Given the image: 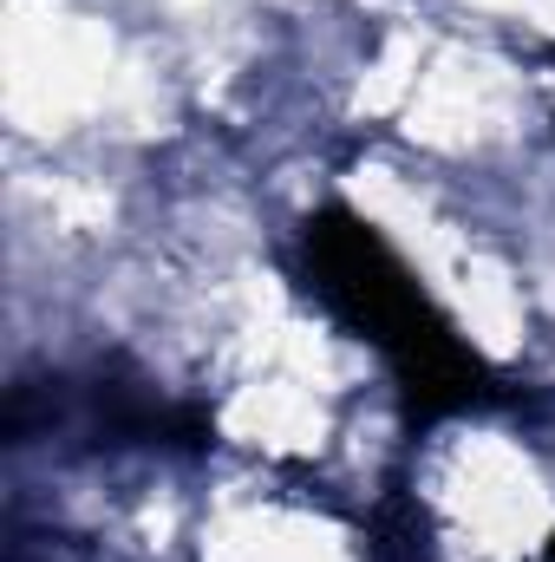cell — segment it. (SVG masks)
<instances>
[{
    "label": "cell",
    "instance_id": "cell-1",
    "mask_svg": "<svg viewBox=\"0 0 555 562\" xmlns=\"http://www.w3.org/2000/svg\"><path fill=\"white\" fill-rule=\"evenodd\" d=\"M301 276L347 334H360L393 367L406 425H438L457 419V413H484V406L517 400L503 386V373L431 301V288L412 276V262L360 210L320 203L301 223Z\"/></svg>",
    "mask_w": 555,
    "mask_h": 562
},
{
    "label": "cell",
    "instance_id": "cell-2",
    "mask_svg": "<svg viewBox=\"0 0 555 562\" xmlns=\"http://www.w3.org/2000/svg\"><path fill=\"white\" fill-rule=\"evenodd\" d=\"M543 562H555V537H550V550H543Z\"/></svg>",
    "mask_w": 555,
    "mask_h": 562
}]
</instances>
